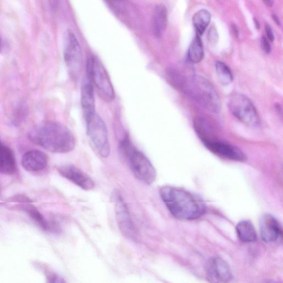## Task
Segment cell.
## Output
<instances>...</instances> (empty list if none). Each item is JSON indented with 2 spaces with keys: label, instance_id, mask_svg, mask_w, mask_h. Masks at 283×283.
Wrapping results in <instances>:
<instances>
[{
  "label": "cell",
  "instance_id": "cell-1",
  "mask_svg": "<svg viewBox=\"0 0 283 283\" xmlns=\"http://www.w3.org/2000/svg\"><path fill=\"white\" fill-rule=\"evenodd\" d=\"M29 138L49 152L67 153L72 151L76 145L74 135L63 124L47 121L35 126L29 133Z\"/></svg>",
  "mask_w": 283,
  "mask_h": 283
},
{
  "label": "cell",
  "instance_id": "cell-2",
  "mask_svg": "<svg viewBox=\"0 0 283 283\" xmlns=\"http://www.w3.org/2000/svg\"><path fill=\"white\" fill-rule=\"evenodd\" d=\"M159 194L171 214L176 219L196 220L205 214L203 200L183 188L165 186L161 188Z\"/></svg>",
  "mask_w": 283,
  "mask_h": 283
},
{
  "label": "cell",
  "instance_id": "cell-3",
  "mask_svg": "<svg viewBox=\"0 0 283 283\" xmlns=\"http://www.w3.org/2000/svg\"><path fill=\"white\" fill-rule=\"evenodd\" d=\"M183 91L206 109L215 114L220 113V97L214 86L203 76L195 75L187 79Z\"/></svg>",
  "mask_w": 283,
  "mask_h": 283
},
{
  "label": "cell",
  "instance_id": "cell-4",
  "mask_svg": "<svg viewBox=\"0 0 283 283\" xmlns=\"http://www.w3.org/2000/svg\"><path fill=\"white\" fill-rule=\"evenodd\" d=\"M87 79L96 87L104 101L110 103L115 98V92L109 75L103 64L95 55H90L86 62Z\"/></svg>",
  "mask_w": 283,
  "mask_h": 283
},
{
  "label": "cell",
  "instance_id": "cell-5",
  "mask_svg": "<svg viewBox=\"0 0 283 283\" xmlns=\"http://www.w3.org/2000/svg\"><path fill=\"white\" fill-rule=\"evenodd\" d=\"M228 107L231 114L245 125L255 127L260 123L255 106L244 94L232 93L228 98Z\"/></svg>",
  "mask_w": 283,
  "mask_h": 283
},
{
  "label": "cell",
  "instance_id": "cell-6",
  "mask_svg": "<svg viewBox=\"0 0 283 283\" xmlns=\"http://www.w3.org/2000/svg\"><path fill=\"white\" fill-rule=\"evenodd\" d=\"M84 119L88 137L99 154L103 158H108L110 154V145L105 123L97 113Z\"/></svg>",
  "mask_w": 283,
  "mask_h": 283
},
{
  "label": "cell",
  "instance_id": "cell-7",
  "mask_svg": "<svg viewBox=\"0 0 283 283\" xmlns=\"http://www.w3.org/2000/svg\"><path fill=\"white\" fill-rule=\"evenodd\" d=\"M124 157L127 159L135 178L147 185L154 183L157 178L156 169L143 152L134 146Z\"/></svg>",
  "mask_w": 283,
  "mask_h": 283
},
{
  "label": "cell",
  "instance_id": "cell-8",
  "mask_svg": "<svg viewBox=\"0 0 283 283\" xmlns=\"http://www.w3.org/2000/svg\"><path fill=\"white\" fill-rule=\"evenodd\" d=\"M111 202L114 205L116 219L121 233L128 239H137V233L127 206L120 191L115 190L111 195Z\"/></svg>",
  "mask_w": 283,
  "mask_h": 283
},
{
  "label": "cell",
  "instance_id": "cell-9",
  "mask_svg": "<svg viewBox=\"0 0 283 283\" xmlns=\"http://www.w3.org/2000/svg\"><path fill=\"white\" fill-rule=\"evenodd\" d=\"M64 58L70 76L74 79L78 77L82 64V51L79 41L71 31L67 34Z\"/></svg>",
  "mask_w": 283,
  "mask_h": 283
},
{
  "label": "cell",
  "instance_id": "cell-10",
  "mask_svg": "<svg viewBox=\"0 0 283 283\" xmlns=\"http://www.w3.org/2000/svg\"><path fill=\"white\" fill-rule=\"evenodd\" d=\"M202 140L208 150L221 158L237 162H244L247 159L244 152L231 144L211 138Z\"/></svg>",
  "mask_w": 283,
  "mask_h": 283
},
{
  "label": "cell",
  "instance_id": "cell-11",
  "mask_svg": "<svg viewBox=\"0 0 283 283\" xmlns=\"http://www.w3.org/2000/svg\"><path fill=\"white\" fill-rule=\"evenodd\" d=\"M59 173L82 190L88 191L96 186L95 182L83 171L73 165H66L58 168Z\"/></svg>",
  "mask_w": 283,
  "mask_h": 283
},
{
  "label": "cell",
  "instance_id": "cell-12",
  "mask_svg": "<svg viewBox=\"0 0 283 283\" xmlns=\"http://www.w3.org/2000/svg\"><path fill=\"white\" fill-rule=\"evenodd\" d=\"M212 283H227L232 279V273L227 263L220 257L212 258L206 269Z\"/></svg>",
  "mask_w": 283,
  "mask_h": 283
},
{
  "label": "cell",
  "instance_id": "cell-13",
  "mask_svg": "<svg viewBox=\"0 0 283 283\" xmlns=\"http://www.w3.org/2000/svg\"><path fill=\"white\" fill-rule=\"evenodd\" d=\"M261 237L267 243H275L281 238L282 228L275 218L270 214L264 215L259 222Z\"/></svg>",
  "mask_w": 283,
  "mask_h": 283
},
{
  "label": "cell",
  "instance_id": "cell-14",
  "mask_svg": "<svg viewBox=\"0 0 283 283\" xmlns=\"http://www.w3.org/2000/svg\"><path fill=\"white\" fill-rule=\"evenodd\" d=\"M49 163V158L45 153L38 150L28 151L23 155L21 164L28 172H35L45 169Z\"/></svg>",
  "mask_w": 283,
  "mask_h": 283
},
{
  "label": "cell",
  "instance_id": "cell-15",
  "mask_svg": "<svg viewBox=\"0 0 283 283\" xmlns=\"http://www.w3.org/2000/svg\"><path fill=\"white\" fill-rule=\"evenodd\" d=\"M168 25V11L163 4H158L153 11L152 28L153 34L161 38L166 31Z\"/></svg>",
  "mask_w": 283,
  "mask_h": 283
},
{
  "label": "cell",
  "instance_id": "cell-16",
  "mask_svg": "<svg viewBox=\"0 0 283 283\" xmlns=\"http://www.w3.org/2000/svg\"><path fill=\"white\" fill-rule=\"evenodd\" d=\"M81 104L84 118L96 113L93 87L87 79L81 87Z\"/></svg>",
  "mask_w": 283,
  "mask_h": 283
},
{
  "label": "cell",
  "instance_id": "cell-17",
  "mask_svg": "<svg viewBox=\"0 0 283 283\" xmlns=\"http://www.w3.org/2000/svg\"><path fill=\"white\" fill-rule=\"evenodd\" d=\"M16 170V163L13 151L0 140V174L11 175Z\"/></svg>",
  "mask_w": 283,
  "mask_h": 283
},
{
  "label": "cell",
  "instance_id": "cell-18",
  "mask_svg": "<svg viewBox=\"0 0 283 283\" xmlns=\"http://www.w3.org/2000/svg\"><path fill=\"white\" fill-rule=\"evenodd\" d=\"M109 7L117 17L124 22L131 23L133 20L135 13L134 8L127 2H108Z\"/></svg>",
  "mask_w": 283,
  "mask_h": 283
},
{
  "label": "cell",
  "instance_id": "cell-19",
  "mask_svg": "<svg viewBox=\"0 0 283 283\" xmlns=\"http://www.w3.org/2000/svg\"><path fill=\"white\" fill-rule=\"evenodd\" d=\"M28 203H21V209L26 212L31 219L44 231H51L55 227L54 223L47 221L37 209L32 205Z\"/></svg>",
  "mask_w": 283,
  "mask_h": 283
},
{
  "label": "cell",
  "instance_id": "cell-20",
  "mask_svg": "<svg viewBox=\"0 0 283 283\" xmlns=\"http://www.w3.org/2000/svg\"><path fill=\"white\" fill-rule=\"evenodd\" d=\"M237 231L239 239L244 243H254L257 239L255 227L250 221L240 222L237 226Z\"/></svg>",
  "mask_w": 283,
  "mask_h": 283
},
{
  "label": "cell",
  "instance_id": "cell-21",
  "mask_svg": "<svg viewBox=\"0 0 283 283\" xmlns=\"http://www.w3.org/2000/svg\"><path fill=\"white\" fill-rule=\"evenodd\" d=\"M211 14L205 9L200 10L193 17V25L196 28V34L201 37L211 21Z\"/></svg>",
  "mask_w": 283,
  "mask_h": 283
},
{
  "label": "cell",
  "instance_id": "cell-22",
  "mask_svg": "<svg viewBox=\"0 0 283 283\" xmlns=\"http://www.w3.org/2000/svg\"><path fill=\"white\" fill-rule=\"evenodd\" d=\"M188 60L192 63L197 64L202 62L204 57V46L201 37L196 34L188 50Z\"/></svg>",
  "mask_w": 283,
  "mask_h": 283
},
{
  "label": "cell",
  "instance_id": "cell-23",
  "mask_svg": "<svg viewBox=\"0 0 283 283\" xmlns=\"http://www.w3.org/2000/svg\"><path fill=\"white\" fill-rule=\"evenodd\" d=\"M166 79L169 84L175 89L183 91L187 79L178 69L169 67L166 71Z\"/></svg>",
  "mask_w": 283,
  "mask_h": 283
},
{
  "label": "cell",
  "instance_id": "cell-24",
  "mask_svg": "<svg viewBox=\"0 0 283 283\" xmlns=\"http://www.w3.org/2000/svg\"><path fill=\"white\" fill-rule=\"evenodd\" d=\"M215 70L218 79L223 85H228L231 83L233 76L231 69L226 64L221 61L215 63Z\"/></svg>",
  "mask_w": 283,
  "mask_h": 283
},
{
  "label": "cell",
  "instance_id": "cell-25",
  "mask_svg": "<svg viewBox=\"0 0 283 283\" xmlns=\"http://www.w3.org/2000/svg\"><path fill=\"white\" fill-rule=\"evenodd\" d=\"M28 115V109L25 104H18L12 112L11 122L15 126H19L24 121Z\"/></svg>",
  "mask_w": 283,
  "mask_h": 283
},
{
  "label": "cell",
  "instance_id": "cell-26",
  "mask_svg": "<svg viewBox=\"0 0 283 283\" xmlns=\"http://www.w3.org/2000/svg\"><path fill=\"white\" fill-rule=\"evenodd\" d=\"M208 39L209 43L211 45H215L219 40V34L215 26H212L209 30L208 33Z\"/></svg>",
  "mask_w": 283,
  "mask_h": 283
},
{
  "label": "cell",
  "instance_id": "cell-27",
  "mask_svg": "<svg viewBox=\"0 0 283 283\" xmlns=\"http://www.w3.org/2000/svg\"><path fill=\"white\" fill-rule=\"evenodd\" d=\"M261 45L265 53H266L267 54H269L271 52V45L269 41L266 37H262L261 39Z\"/></svg>",
  "mask_w": 283,
  "mask_h": 283
},
{
  "label": "cell",
  "instance_id": "cell-28",
  "mask_svg": "<svg viewBox=\"0 0 283 283\" xmlns=\"http://www.w3.org/2000/svg\"><path fill=\"white\" fill-rule=\"evenodd\" d=\"M48 283H66V281L60 276L51 274L48 278Z\"/></svg>",
  "mask_w": 283,
  "mask_h": 283
},
{
  "label": "cell",
  "instance_id": "cell-29",
  "mask_svg": "<svg viewBox=\"0 0 283 283\" xmlns=\"http://www.w3.org/2000/svg\"><path fill=\"white\" fill-rule=\"evenodd\" d=\"M265 31L266 32L267 39L269 42H273L275 39V35L272 27L268 24L265 25Z\"/></svg>",
  "mask_w": 283,
  "mask_h": 283
},
{
  "label": "cell",
  "instance_id": "cell-30",
  "mask_svg": "<svg viewBox=\"0 0 283 283\" xmlns=\"http://www.w3.org/2000/svg\"><path fill=\"white\" fill-rule=\"evenodd\" d=\"M232 31L235 37H238L239 35V31L238 27L237 25L232 23L231 25Z\"/></svg>",
  "mask_w": 283,
  "mask_h": 283
},
{
  "label": "cell",
  "instance_id": "cell-31",
  "mask_svg": "<svg viewBox=\"0 0 283 283\" xmlns=\"http://www.w3.org/2000/svg\"><path fill=\"white\" fill-rule=\"evenodd\" d=\"M272 18L276 24L278 26H281V21L279 18L276 15L273 14H272Z\"/></svg>",
  "mask_w": 283,
  "mask_h": 283
},
{
  "label": "cell",
  "instance_id": "cell-32",
  "mask_svg": "<svg viewBox=\"0 0 283 283\" xmlns=\"http://www.w3.org/2000/svg\"><path fill=\"white\" fill-rule=\"evenodd\" d=\"M264 3L268 6V7H272L273 6L274 2L268 0V1H264Z\"/></svg>",
  "mask_w": 283,
  "mask_h": 283
},
{
  "label": "cell",
  "instance_id": "cell-33",
  "mask_svg": "<svg viewBox=\"0 0 283 283\" xmlns=\"http://www.w3.org/2000/svg\"><path fill=\"white\" fill-rule=\"evenodd\" d=\"M254 22L256 28L259 29L260 28V23H259L258 20L257 19H254Z\"/></svg>",
  "mask_w": 283,
  "mask_h": 283
},
{
  "label": "cell",
  "instance_id": "cell-34",
  "mask_svg": "<svg viewBox=\"0 0 283 283\" xmlns=\"http://www.w3.org/2000/svg\"><path fill=\"white\" fill-rule=\"evenodd\" d=\"M2 49H3V41L1 36H0V52H2Z\"/></svg>",
  "mask_w": 283,
  "mask_h": 283
}]
</instances>
